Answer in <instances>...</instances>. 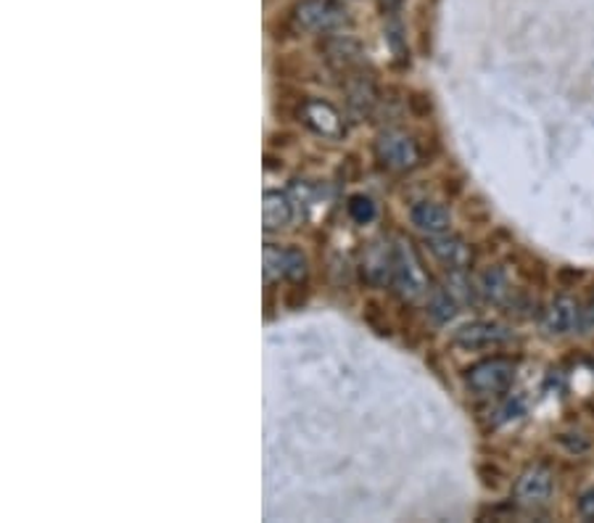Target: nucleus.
Wrapping results in <instances>:
<instances>
[{
    "label": "nucleus",
    "instance_id": "nucleus-9",
    "mask_svg": "<svg viewBox=\"0 0 594 523\" xmlns=\"http://www.w3.org/2000/svg\"><path fill=\"white\" fill-rule=\"evenodd\" d=\"M391 283L397 285V289L402 291L404 296H410V299L421 296L425 291V272H423V267L417 265V259L412 257L410 248H408V252H404V248H397V252H393V278H391Z\"/></svg>",
    "mask_w": 594,
    "mask_h": 523
},
{
    "label": "nucleus",
    "instance_id": "nucleus-19",
    "mask_svg": "<svg viewBox=\"0 0 594 523\" xmlns=\"http://www.w3.org/2000/svg\"><path fill=\"white\" fill-rule=\"evenodd\" d=\"M347 211L356 226H367V222L375 220V204L367 196H362V193H356V196L349 198Z\"/></svg>",
    "mask_w": 594,
    "mask_h": 523
},
{
    "label": "nucleus",
    "instance_id": "nucleus-14",
    "mask_svg": "<svg viewBox=\"0 0 594 523\" xmlns=\"http://www.w3.org/2000/svg\"><path fill=\"white\" fill-rule=\"evenodd\" d=\"M362 272L371 285H386L393 278V252L386 248H371L365 262H362Z\"/></svg>",
    "mask_w": 594,
    "mask_h": 523
},
{
    "label": "nucleus",
    "instance_id": "nucleus-25",
    "mask_svg": "<svg viewBox=\"0 0 594 523\" xmlns=\"http://www.w3.org/2000/svg\"><path fill=\"white\" fill-rule=\"evenodd\" d=\"M586 323H594V299H592L590 309H586Z\"/></svg>",
    "mask_w": 594,
    "mask_h": 523
},
{
    "label": "nucleus",
    "instance_id": "nucleus-11",
    "mask_svg": "<svg viewBox=\"0 0 594 523\" xmlns=\"http://www.w3.org/2000/svg\"><path fill=\"white\" fill-rule=\"evenodd\" d=\"M410 220L412 226L428 235L449 233V228H452V215H449V209L436 202H417L415 207L410 209Z\"/></svg>",
    "mask_w": 594,
    "mask_h": 523
},
{
    "label": "nucleus",
    "instance_id": "nucleus-15",
    "mask_svg": "<svg viewBox=\"0 0 594 523\" xmlns=\"http://www.w3.org/2000/svg\"><path fill=\"white\" fill-rule=\"evenodd\" d=\"M428 315L434 317L436 323H447L458 315V299L449 294L447 289H431L428 294Z\"/></svg>",
    "mask_w": 594,
    "mask_h": 523
},
{
    "label": "nucleus",
    "instance_id": "nucleus-8",
    "mask_svg": "<svg viewBox=\"0 0 594 523\" xmlns=\"http://www.w3.org/2000/svg\"><path fill=\"white\" fill-rule=\"evenodd\" d=\"M581 323V307L577 299L558 296L547 309H544L542 328L547 336H568L579 328Z\"/></svg>",
    "mask_w": 594,
    "mask_h": 523
},
{
    "label": "nucleus",
    "instance_id": "nucleus-24",
    "mask_svg": "<svg viewBox=\"0 0 594 523\" xmlns=\"http://www.w3.org/2000/svg\"><path fill=\"white\" fill-rule=\"evenodd\" d=\"M481 476H484L486 487H499V471L497 469L489 471V465H484V469H481Z\"/></svg>",
    "mask_w": 594,
    "mask_h": 523
},
{
    "label": "nucleus",
    "instance_id": "nucleus-6",
    "mask_svg": "<svg viewBox=\"0 0 594 523\" xmlns=\"http://www.w3.org/2000/svg\"><path fill=\"white\" fill-rule=\"evenodd\" d=\"M428 252L436 262H441L447 270H468L473 265V248L465 239L454 233L428 235Z\"/></svg>",
    "mask_w": 594,
    "mask_h": 523
},
{
    "label": "nucleus",
    "instance_id": "nucleus-16",
    "mask_svg": "<svg viewBox=\"0 0 594 523\" xmlns=\"http://www.w3.org/2000/svg\"><path fill=\"white\" fill-rule=\"evenodd\" d=\"M356 56V46L352 40H343V37H330L325 42V59L336 66H349Z\"/></svg>",
    "mask_w": 594,
    "mask_h": 523
},
{
    "label": "nucleus",
    "instance_id": "nucleus-17",
    "mask_svg": "<svg viewBox=\"0 0 594 523\" xmlns=\"http://www.w3.org/2000/svg\"><path fill=\"white\" fill-rule=\"evenodd\" d=\"M286 270H289V248L267 244L265 246V278H286Z\"/></svg>",
    "mask_w": 594,
    "mask_h": 523
},
{
    "label": "nucleus",
    "instance_id": "nucleus-21",
    "mask_svg": "<svg viewBox=\"0 0 594 523\" xmlns=\"http://www.w3.org/2000/svg\"><path fill=\"white\" fill-rule=\"evenodd\" d=\"M408 106L412 111V117H417V120H425V117L434 111V104H431V96H425L421 90H412L408 96Z\"/></svg>",
    "mask_w": 594,
    "mask_h": 523
},
{
    "label": "nucleus",
    "instance_id": "nucleus-1",
    "mask_svg": "<svg viewBox=\"0 0 594 523\" xmlns=\"http://www.w3.org/2000/svg\"><path fill=\"white\" fill-rule=\"evenodd\" d=\"M518 365L508 357H489L481 360L473 367H468L465 384L473 394L478 397H497L508 391L516 381Z\"/></svg>",
    "mask_w": 594,
    "mask_h": 523
},
{
    "label": "nucleus",
    "instance_id": "nucleus-13",
    "mask_svg": "<svg viewBox=\"0 0 594 523\" xmlns=\"http://www.w3.org/2000/svg\"><path fill=\"white\" fill-rule=\"evenodd\" d=\"M347 104L356 117H367L378 106V90L373 80L367 77H347Z\"/></svg>",
    "mask_w": 594,
    "mask_h": 523
},
{
    "label": "nucleus",
    "instance_id": "nucleus-20",
    "mask_svg": "<svg viewBox=\"0 0 594 523\" xmlns=\"http://www.w3.org/2000/svg\"><path fill=\"white\" fill-rule=\"evenodd\" d=\"M447 291L460 302H473V285L468 283L465 270H452V278H449Z\"/></svg>",
    "mask_w": 594,
    "mask_h": 523
},
{
    "label": "nucleus",
    "instance_id": "nucleus-23",
    "mask_svg": "<svg viewBox=\"0 0 594 523\" xmlns=\"http://www.w3.org/2000/svg\"><path fill=\"white\" fill-rule=\"evenodd\" d=\"M579 513H581V519L594 521V489L584 491V495H581V500H579Z\"/></svg>",
    "mask_w": 594,
    "mask_h": 523
},
{
    "label": "nucleus",
    "instance_id": "nucleus-2",
    "mask_svg": "<svg viewBox=\"0 0 594 523\" xmlns=\"http://www.w3.org/2000/svg\"><path fill=\"white\" fill-rule=\"evenodd\" d=\"M375 157L384 167L397 172H408L421 161V148H417V141L412 135L404 133V130H384L375 141Z\"/></svg>",
    "mask_w": 594,
    "mask_h": 523
},
{
    "label": "nucleus",
    "instance_id": "nucleus-5",
    "mask_svg": "<svg viewBox=\"0 0 594 523\" xmlns=\"http://www.w3.org/2000/svg\"><path fill=\"white\" fill-rule=\"evenodd\" d=\"M508 339H510V331L499 326V323L475 320L454 331L452 344L465 349V352H481V349L502 346Z\"/></svg>",
    "mask_w": 594,
    "mask_h": 523
},
{
    "label": "nucleus",
    "instance_id": "nucleus-4",
    "mask_svg": "<svg viewBox=\"0 0 594 523\" xmlns=\"http://www.w3.org/2000/svg\"><path fill=\"white\" fill-rule=\"evenodd\" d=\"M299 120H302L304 127H310L312 133L320 135V138L339 141L347 135L339 109H336L334 104L320 101V98H306V101L299 104Z\"/></svg>",
    "mask_w": 594,
    "mask_h": 523
},
{
    "label": "nucleus",
    "instance_id": "nucleus-3",
    "mask_svg": "<svg viewBox=\"0 0 594 523\" xmlns=\"http://www.w3.org/2000/svg\"><path fill=\"white\" fill-rule=\"evenodd\" d=\"M343 22V11L334 0H299L291 14L296 33H328Z\"/></svg>",
    "mask_w": 594,
    "mask_h": 523
},
{
    "label": "nucleus",
    "instance_id": "nucleus-7",
    "mask_svg": "<svg viewBox=\"0 0 594 523\" xmlns=\"http://www.w3.org/2000/svg\"><path fill=\"white\" fill-rule=\"evenodd\" d=\"M553 471L544 469V465H534V469H526L521 473V478H518L516 500L529 508L544 506L549 500V495H553Z\"/></svg>",
    "mask_w": 594,
    "mask_h": 523
},
{
    "label": "nucleus",
    "instance_id": "nucleus-22",
    "mask_svg": "<svg viewBox=\"0 0 594 523\" xmlns=\"http://www.w3.org/2000/svg\"><path fill=\"white\" fill-rule=\"evenodd\" d=\"M304 302H306V285L302 283V280H296V283H293L291 291H289V307L299 309Z\"/></svg>",
    "mask_w": 594,
    "mask_h": 523
},
{
    "label": "nucleus",
    "instance_id": "nucleus-12",
    "mask_svg": "<svg viewBox=\"0 0 594 523\" xmlns=\"http://www.w3.org/2000/svg\"><path fill=\"white\" fill-rule=\"evenodd\" d=\"M293 222V204L286 193L267 191L262 196V226L267 233L272 230H286Z\"/></svg>",
    "mask_w": 594,
    "mask_h": 523
},
{
    "label": "nucleus",
    "instance_id": "nucleus-10",
    "mask_svg": "<svg viewBox=\"0 0 594 523\" xmlns=\"http://www.w3.org/2000/svg\"><path fill=\"white\" fill-rule=\"evenodd\" d=\"M475 291L484 296V302L494 304V307H505L512 299L510 278L502 267H486V270H481L478 280H475Z\"/></svg>",
    "mask_w": 594,
    "mask_h": 523
},
{
    "label": "nucleus",
    "instance_id": "nucleus-18",
    "mask_svg": "<svg viewBox=\"0 0 594 523\" xmlns=\"http://www.w3.org/2000/svg\"><path fill=\"white\" fill-rule=\"evenodd\" d=\"M362 320H365L378 336H391V323L389 317H386V309L380 307L378 302H365V307H362Z\"/></svg>",
    "mask_w": 594,
    "mask_h": 523
}]
</instances>
